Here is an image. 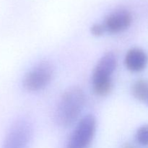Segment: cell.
<instances>
[{
    "instance_id": "cell-10",
    "label": "cell",
    "mask_w": 148,
    "mask_h": 148,
    "mask_svg": "<svg viewBox=\"0 0 148 148\" xmlns=\"http://www.w3.org/2000/svg\"><path fill=\"white\" fill-rule=\"evenodd\" d=\"M106 31L103 24H95L91 27V33L93 36H101Z\"/></svg>"
},
{
    "instance_id": "cell-5",
    "label": "cell",
    "mask_w": 148,
    "mask_h": 148,
    "mask_svg": "<svg viewBox=\"0 0 148 148\" xmlns=\"http://www.w3.org/2000/svg\"><path fill=\"white\" fill-rule=\"evenodd\" d=\"M33 127L25 119L14 121L6 134L1 148H27L32 137Z\"/></svg>"
},
{
    "instance_id": "cell-11",
    "label": "cell",
    "mask_w": 148,
    "mask_h": 148,
    "mask_svg": "<svg viewBox=\"0 0 148 148\" xmlns=\"http://www.w3.org/2000/svg\"><path fill=\"white\" fill-rule=\"evenodd\" d=\"M122 148H134V147L130 144H125Z\"/></svg>"
},
{
    "instance_id": "cell-6",
    "label": "cell",
    "mask_w": 148,
    "mask_h": 148,
    "mask_svg": "<svg viewBox=\"0 0 148 148\" xmlns=\"http://www.w3.org/2000/svg\"><path fill=\"white\" fill-rule=\"evenodd\" d=\"M131 13L124 9H119L110 13L103 23L106 30L110 33H119L127 30L132 23Z\"/></svg>"
},
{
    "instance_id": "cell-4",
    "label": "cell",
    "mask_w": 148,
    "mask_h": 148,
    "mask_svg": "<svg viewBox=\"0 0 148 148\" xmlns=\"http://www.w3.org/2000/svg\"><path fill=\"white\" fill-rule=\"evenodd\" d=\"M53 67L50 62L43 61L32 68L23 79V87L30 92H36L46 88L52 79Z\"/></svg>"
},
{
    "instance_id": "cell-9",
    "label": "cell",
    "mask_w": 148,
    "mask_h": 148,
    "mask_svg": "<svg viewBox=\"0 0 148 148\" xmlns=\"http://www.w3.org/2000/svg\"><path fill=\"white\" fill-rule=\"evenodd\" d=\"M135 138L140 145L148 146V124L143 126L137 130Z\"/></svg>"
},
{
    "instance_id": "cell-7",
    "label": "cell",
    "mask_w": 148,
    "mask_h": 148,
    "mask_svg": "<svg viewBox=\"0 0 148 148\" xmlns=\"http://www.w3.org/2000/svg\"><path fill=\"white\" fill-rule=\"evenodd\" d=\"M147 55L139 48H133L128 51L124 59V64L131 72H139L146 67L147 64Z\"/></svg>"
},
{
    "instance_id": "cell-3",
    "label": "cell",
    "mask_w": 148,
    "mask_h": 148,
    "mask_svg": "<svg viewBox=\"0 0 148 148\" xmlns=\"http://www.w3.org/2000/svg\"><path fill=\"white\" fill-rule=\"evenodd\" d=\"M95 130V117L91 114L83 116L72 132L66 148H88L93 140Z\"/></svg>"
},
{
    "instance_id": "cell-2",
    "label": "cell",
    "mask_w": 148,
    "mask_h": 148,
    "mask_svg": "<svg viewBox=\"0 0 148 148\" xmlns=\"http://www.w3.org/2000/svg\"><path fill=\"white\" fill-rule=\"evenodd\" d=\"M117 66V58L112 52H108L98 61L92 73L93 91L99 96L108 95L112 90L111 76Z\"/></svg>"
},
{
    "instance_id": "cell-8",
    "label": "cell",
    "mask_w": 148,
    "mask_h": 148,
    "mask_svg": "<svg viewBox=\"0 0 148 148\" xmlns=\"http://www.w3.org/2000/svg\"><path fill=\"white\" fill-rule=\"evenodd\" d=\"M132 95L136 99L145 103L148 106V81L139 79L136 81L132 88Z\"/></svg>"
},
{
    "instance_id": "cell-1",
    "label": "cell",
    "mask_w": 148,
    "mask_h": 148,
    "mask_svg": "<svg viewBox=\"0 0 148 148\" xmlns=\"http://www.w3.org/2000/svg\"><path fill=\"white\" fill-rule=\"evenodd\" d=\"M85 103V95L81 88H68L61 97L56 109V124L63 128L72 125L80 115Z\"/></svg>"
}]
</instances>
